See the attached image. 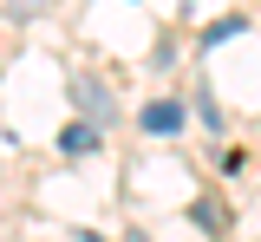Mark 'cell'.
<instances>
[{
	"label": "cell",
	"mask_w": 261,
	"mask_h": 242,
	"mask_svg": "<svg viewBox=\"0 0 261 242\" xmlns=\"http://www.w3.org/2000/svg\"><path fill=\"white\" fill-rule=\"evenodd\" d=\"M65 92H72V105H79V118H92L98 131L118 118V92H111L98 72H72V79H65Z\"/></svg>",
	"instance_id": "6da1fadb"
},
{
	"label": "cell",
	"mask_w": 261,
	"mask_h": 242,
	"mask_svg": "<svg viewBox=\"0 0 261 242\" xmlns=\"http://www.w3.org/2000/svg\"><path fill=\"white\" fill-rule=\"evenodd\" d=\"M183 118H190L183 99H157V105H144V118H137V125H144L150 138H176V131H183Z\"/></svg>",
	"instance_id": "7a4b0ae2"
},
{
	"label": "cell",
	"mask_w": 261,
	"mask_h": 242,
	"mask_svg": "<svg viewBox=\"0 0 261 242\" xmlns=\"http://www.w3.org/2000/svg\"><path fill=\"white\" fill-rule=\"evenodd\" d=\"M59 151H65V157L98 151V125H92V118H85V125H65V131H59Z\"/></svg>",
	"instance_id": "3957f363"
},
{
	"label": "cell",
	"mask_w": 261,
	"mask_h": 242,
	"mask_svg": "<svg viewBox=\"0 0 261 242\" xmlns=\"http://www.w3.org/2000/svg\"><path fill=\"white\" fill-rule=\"evenodd\" d=\"M235 33H248V20L235 13V20H216L209 33H202V46H222V39H235Z\"/></svg>",
	"instance_id": "277c9868"
},
{
	"label": "cell",
	"mask_w": 261,
	"mask_h": 242,
	"mask_svg": "<svg viewBox=\"0 0 261 242\" xmlns=\"http://www.w3.org/2000/svg\"><path fill=\"white\" fill-rule=\"evenodd\" d=\"M39 7H46V0H7V20L27 27V20H39Z\"/></svg>",
	"instance_id": "5b68a950"
},
{
	"label": "cell",
	"mask_w": 261,
	"mask_h": 242,
	"mask_svg": "<svg viewBox=\"0 0 261 242\" xmlns=\"http://www.w3.org/2000/svg\"><path fill=\"white\" fill-rule=\"evenodd\" d=\"M190 216H196V223H202V229H209V236H216V229H222V209H216V203H196Z\"/></svg>",
	"instance_id": "8992f818"
},
{
	"label": "cell",
	"mask_w": 261,
	"mask_h": 242,
	"mask_svg": "<svg viewBox=\"0 0 261 242\" xmlns=\"http://www.w3.org/2000/svg\"><path fill=\"white\" fill-rule=\"evenodd\" d=\"M130 242H150V236H144V229H130Z\"/></svg>",
	"instance_id": "52a82bcc"
},
{
	"label": "cell",
	"mask_w": 261,
	"mask_h": 242,
	"mask_svg": "<svg viewBox=\"0 0 261 242\" xmlns=\"http://www.w3.org/2000/svg\"><path fill=\"white\" fill-rule=\"evenodd\" d=\"M79 242H98V236H79Z\"/></svg>",
	"instance_id": "ba28073f"
}]
</instances>
